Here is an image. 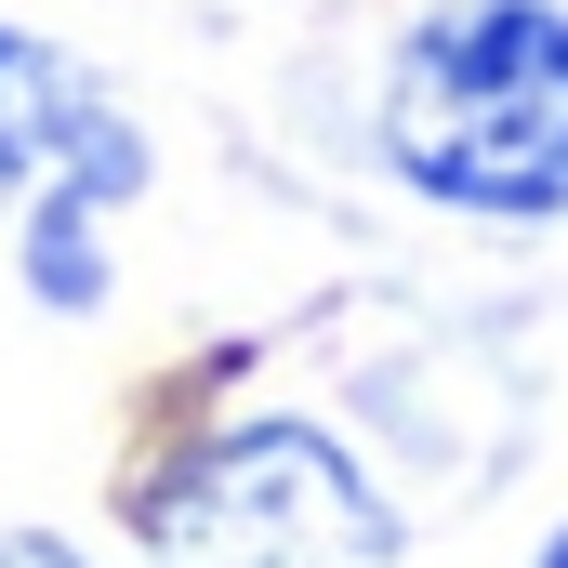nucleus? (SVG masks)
Listing matches in <instances>:
<instances>
[{
  "mask_svg": "<svg viewBox=\"0 0 568 568\" xmlns=\"http://www.w3.org/2000/svg\"><path fill=\"white\" fill-rule=\"evenodd\" d=\"M384 159L449 212H568V13L449 0L384 67Z\"/></svg>",
  "mask_w": 568,
  "mask_h": 568,
  "instance_id": "nucleus-1",
  "label": "nucleus"
},
{
  "mask_svg": "<svg viewBox=\"0 0 568 568\" xmlns=\"http://www.w3.org/2000/svg\"><path fill=\"white\" fill-rule=\"evenodd\" d=\"M145 568H397L384 489L317 424H212L133 489Z\"/></svg>",
  "mask_w": 568,
  "mask_h": 568,
  "instance_id": "nucleus-2",
  "label": "nucleus"
},
{
  "mask_svg": "<svg viewBox=\"0 0 568 568\" xmlns=\"http://www.w3.org/2000/svg\"><path fill=\"white\" fill-rule=\"evenodd\" d=\"M0 185H80V199L145 185V133L27 27H0Z\"/></svg>",
  "mask_w": 568,
  "mask_h": 568,
  "instance_id": "nucleus-3",
  "label": "nucleus"
},
{
  "mask_svg": "<svg viewBox=\"0 0 568 568\" xmlns=\"http://www.w3.org/2000/svg\"><path fill=\"white\" fill-rule=\"evenodd\" d=\"M93 212H106V199H80V185H40V199H27V291L67 304V317L106 304V239H93Z\"/></svg>",
  "mask_w": 568,
  "mask_h": 568,
  "instance_id": "nucleus-4",
  "label": "nucleus"
},
{
  "mask_svg": "<svg viewBox=\"0 0 568 568\" xmlns=\"http://www.w3.org/2000/svg\"><path fill=\"white\" fill-rule=\"evenodd\" d=\"M0 568H93L80 542H53V529H0Z\"/></svg>",
  "mask_w": 568,
  "mask_h": 568,
  "instance_id": "nucleus-5",
  "label": "nucleus"
},
{
  "mask_svg": "<svg viewBox=\"0 0 568 568\" xmlns=\"http://www.w3.org/2000/svg\"><path fill=\"white\" fill-rule=\"evenodd\" d=\"M542 568H568V529H556V542H542Z\"/></svg>",
  "mask_w": 568,
  "mask_h": 568,
  "instance_id": "nucleus-6",
  "label": "nucleus"
}]
</instances>
